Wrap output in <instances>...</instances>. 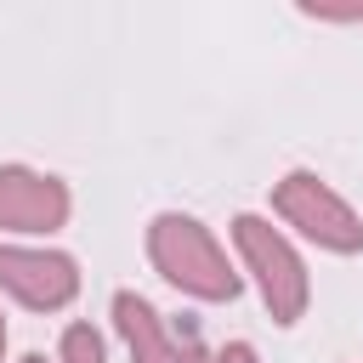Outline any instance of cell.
Segmentation results:
<instances>
[{"mask_svg":"<svg viewBox=\"0 0 363 363\" xmlns=\"http://www.w3.org/2000/svg\"><path fill=\"white\" fill-rule=\"evenodd\" d=\"M210 363H261V352L250 340H227L221 352H210Z\"/></svg>","mask_w":363,"mask_h":363,"instance_id":"8","label":"cell"},{"mask_svg":"<svg viewBox=\"0 0 363 363\" xmlns=\"http://www.w3.org/2000/svg\"><path fill=\"white\" fill-rule=\"evenodd\" d=\"M68 182L34 170V164H0V233L17 238H51L57 227H68Z\"/></svg>","mask_w":363,"mask_h":363,"instance_id":"5","label":"cell"},{"mask_svg":"<svg viewBox=\"0 0 363 363\" xmlns=\"http://www.w3.org/2000/svg\"><path fill=\"white\" fill-rule=\"evenodd\" d=\"M272 210H278L284 227H295L306 244H318L329 255L363 250V216L312 170H289L284 182H272Z\"/></svg>","mask_w":363,"mask_h":363,"instance_id":"3","label":"cell"},{"mask_svg":"<svg viewBox=\"0 0 363 363\" xmlns=\"http://www.w3.org/2000/svg\"><path fill=\"white\" fill-rule=\"evenodd\" d=\"M147 261L170 289H182L193 301H238V289H244L221 238L199 216H182V210H159L147 221Z\"/></svg>","mask_w":363,"mask_h":363,"instance_id":"1","label":"cell"},{"mask_svg":"<svg viewBox=\"0 0 363 363\" xmlns=\"http://www.w3.org/2000/svg\"><path fill=\"white\" fill-rule=\"evenodd\" d=\"M0 363H6V318H0Z\"/></svg>","mask_w":363,"mask_h":363,"instance_id":"9","label":"cell"},{"mask_svg":"<svg viewBox=\"0 0 363 363\" xmlns=\"http://www.w3.org/2000/svg\"><path fill=\"white\" fill-rule=\"evenodd\" d=\"M57 363H108V346L91 323H68L57 340Z\"/></svg>","mask_w":363,"mask_h":363,"instance_id":"7","label":"cell"},{"mask_svg":"<svg viewBox=\"0 0 363 363\" xmlns=\"http://www.w3.org/2000/svg\"><path fill=\"white\" fill-rule=\"evenodd\" d=\"M233 244H238V261H244V272H250L267 318H272L278 329L301 323V318H306V301H312V278H306L301 250H295L267 216H250V210L233 216Z\"/></svg>","mask_w":363,"mask_h":363,"instance_id":"2","label":"cell"},{"mask_svg":"<svg viewBox=\"0 0 363 363\" xmlns=\"http://www.w3.org/2000/svg\"><path fill=\"white\" fill-rule=\"evenodd\" d=\"M0 289L28 312H62L79 295V261L51 244H0Z\"/></svg>","mask_w":363,"mask_h":363,"instance_id":"4","label":"cell"},{"mask_svg":"<svg viewBox=\"0 0 363 363\" xmlns=\"http://www.w3.org/2000/svg\"><path fill=\"white\" fill-rule=\"evenodd\" d=\"M113 329L130 352V363H210L199 329H176L153 301H142L136 289L113 295Z\"/></svg>","mask_w":363,"mask_h":363,"instance_id":"6","label":"cell"},{"mask_svg":"<svg viewBox=\"0 0 363 363\" xmlns=\"http://www.w3.org/2000/svg\"><path fill=\"white\" fill-rule=\"evenodd\" d=\"M17 363H45V357H40V352H23V357H17Z\"/></svg>","mask_w":363,"mask_h":363,"instance_id":"10","label":"cell"}]
</instances>
